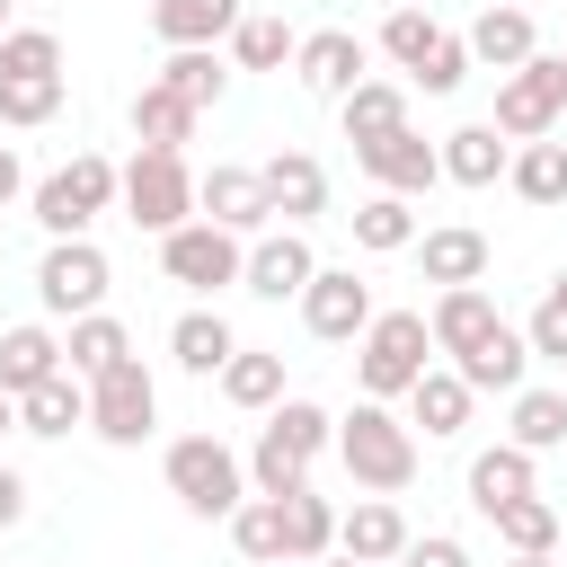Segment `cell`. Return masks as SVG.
Here are the masks:
<instances>
[{"instance_id":"6da1fadb","label":"cell","mask_w":567,"mask_h":567,"mask_svg":"<svg viewBox=\"0 0 567 567\" xmlns=\"http://www.w3.org/2000/svg\"><path fill=\"white\" fill-rule=\"evenodd\" d=\"M328 452L346 461V478H354L363 496H399V487L416 478V425L390 416L381 399H354V416H337V443H328Z\"/></svg>"},{"instance_id":"7a4b0ae2","label":"cell","mask_w":567,"mask_h":567,"mask_svg":"<svg viewBox=\"0 0 567 567\" xmlns=\"http://www.w3.org/2000/svg\"><path fill=\"white\" fill-rule=\"evenodd\" d=\"M337 443V416L328 408H310V399H275L266 408V434H257V452H248V478H257V496H292V487H310V461Z\"/></svg>"},{"instance_id":"3957f363","label":"cell","mask_w":567,"mask_h":567,"mask_svg":"<svg viewBox=\"0 0 567 567\" xmlns=\"http://www.w3.org/2000/svg\"><path fill=\"white\" fill-rule=\"evenodd\" d=\"M434 363V337H425V310H372V328L354 337V381L363 399H408V381Z\"/></svg>"},{"instance_id":"277c9868","label":"cell","mask_w":567,"mask_h":567,"mask_svg":"<svg viewBox=\"0 0 567 567\" xmlns=\"http://www.w3.org/2000/svg\"><path fill=\"white\" fill-rule=\"evenodd\" d=\"M168 496L204 523H230V505L248 496V461L221 443V434H177L168 443Z\"/></svg>"},{"instance_id":"5b68a950","label":"cell","mask_w":567,"mask_h":567,"mask_svg":"<svg viewBox=\"0 0 567 567\" xmlns=\"http://www.w3.org/2000/svg\"><path fill=\"white\" fill-rule=\"evenodd\" d=\"M115 195H124L133 230H177V221H195V168H186V151H133V159L115 168Z\"/></svg>"},{"instance_id":"8992f818","label":"cell","mask_w":567,"mask_h":567,"mask_svg":"<svg viewBox=\"0 0 567 567\" xmlns=\"http://www.w3.org/2000/svg\"><path fill=\"white\" fill-rule=\"evenodd\" d=\"M567 124V53H532L496 80V133L505 142H540Z\"/></svg>"},{"instance_id":"52a82bcc","label":"cell","mask_w":567,"mask_h":567,"mask_svg":"<svg viewBox=\"0 0 567 567\" xmlns=\"http://www.w3.org/2000/svg\"><path fill=\"white\" fill-rule=\"evenodd\" d=\"M115 204V159L106 151H80V159H62L44 186H35V221H44V239H89V221Z\"/></svg>"},{"instance_id":"ba28073f","label":"cell","mask_w":567,"mask_h":567,"mask_svg":"<svg viewBox=\"0 0 567 567\" xmlns=\"http://www.w3.org/2000/svg\"><path fill=\"white\" fill-rule=\"evenodd\" d=\"M159 266H168V284H186V292H221V284H239V266H248V239L195 213V221L159 230Z\"/></svg>"},{"instance_id":"9c48e42d","label":"cell","mask_w":567,"mask_h":567,"mask_svg":"<svg viewBox=\"0 0 567 567\" xmlns=\"http://www.w3.org/2000/svg\"><path fill=\"white\" fill-rule=\"evenodd\" d=\"M151 425H159V390H151V372H142L133 354L89 381V434H97V443L133 452V443H151Z\"/></svg>"},{"instance_id":"30bf717a","label":"cell","mask_w":567,"mask_h":567,"mask_svg":"<svg viewBox=\"0 0 567 567\" xmlns=\"http://www.w3.org/2000/svg\"><path fill=\"white\" fill-rule=\"evenodd\" d=\"M35 301H44L53 319L97 310V301H106V248H97V239H53L44 266H35Z\"/></svg>"},{"instance_id":"8fae6325","label":"cell","mask_w":567,"mask_h":567,"mask_svg":"<svg viewBox=\"0 0 567 567\" xmlns=\"http://www.w3.org/2000/svg\"><path fill=\"white\" fill-rule=\"evenodd\" d=\"M301 328L328 337V346L363 337V328H372V284H363L354 266H319V275L301 284Z\"/></svg>"},{"instance_id":"7c38bea8","label":"cell","mask_w":567,"mask_h":567,"mask_svg":"<svg viewBox=\"0 0 567 567\" xmlns=\"http://www.w3.org/2000/svg\"><path fill=\"white\" fill-rule=\"evenodd\" d=\"M354 159H363V177H372L381 195H425V186L443 177V151H434L416 124H399V133H381V142H354Z\"/></svg>"},{"instance_id":"4fadbf2b","label":"cell","mask_w":567,"mask_h":567,"mask_svg":"<svg viewBox=\"0 0 567 567\" xmlns=\"http://www.w3.org/2000/svg\"><path fill=\"white\" fill-rule=\"evenodd\" d=\"M319 275V257H310V239L301 230H257L248 239V266H239V284L257 292V301H301V284Z\"/></svg>"},{"instance_id":"5bb4252c","label":"cell","mask_w":567,"mask_h":567,"mask_svg":"<svg viewBox=\"0 0 567 567\" xmlns=\"http://www.w3.org/2000/svg\"><path fill=\"white\" fill-rule=\"evenodd\" d=\"M195 213H204V221H221V230H239V239L275 230V204H266L257 168H213V177H195Z\"/></svg>"},{"instance_id":"9a60e30c","label":"cell","mask_w":567,"mask_h":567,"mask_svg":"<svg viewBox=\"0 0 567 567\" xmlns=\"http://www.w3.org/2000/svg\"><path fill=\"white\" fill-rule=\"evenodd\" d=\"M292 71H301L310 97H346V89L363 80V35H354V27H319V35L292 44Z\"/></svg>"},{"instance_id":"2e32d148","label":"cell","mask_w":567,"mask_h":567,"mask_svg":"<svg viewBox=\"0 0 567 567\" xmlns=\"http://www.w3.org/2000/svg\"><path fill=\"white\" fill-rule=\"evenodd\" d=\"M337 549H346L354 567H390V558L408 549V514H399L390 496H363L354 514H337Z\"/></svg>"},{"instance_id":"e0dca14e","label":"cell","mask_w":567,"mask_h":567,"mask_svg":"<svg viewBox=\"0 0 567 567\" xmlns=\"http://www.w3.org/2000/svg\"><path fill=\"white\" fill-rule=\"evenodd\" d=\"M257 186H266L275 221H310V213L328 204V168H319L310 151H275V159L257 168Z\"/></svg>"},{"instance_id":"ac0fdd59","label":"cell","mask_w":567,"mask_h":567,"mask_svg":"<svg viewBox=\"0 0 567 567\" xmlns=\"http://www.w3.org/2000/svg\"><path fill=\"white\" fill-rule=\"evenodd\" d=\"M487 328H496V301H487L478 284H443V301L425 310V337H434V354H452V363H461Z\"/></svg>"},{"instance_id":"d6986e66","label":"cell","mask_w":567,"mask_h":567,"mask_svg":"<svg viewBox=\"0 0 567 567\" xmlns=\"http://www.w3.org/2000/svg\"><path fill=\"white\" fill-rule=\"evenodd\" d=\"M470 399H478V390H470L452 363H425V372L408 381V425H425V434L443 443V434H461V425H470Z\"/></svg>"},{"instance_id":"ffe728a7","label":"cell","mask_w":567,"mask_h":567,"mask_svg":"<svg viewBox=\"0 0 567 567\" xmlns=\"http://www.w3.org/2000/svg\"><path fill=\"white\" fill-rule=\"evenodd\" d=\"M461 44H470V62H487V71H514V62H532V53H540L532 9H514V0H505V9H478Z\"/></svg>"},{"instance_id":"44dd1931","label":"cell","mask_w":567,"mask_h":567,"mask_svg":"<svg viewBox=\"0 0 567 567\" xmlns=\"http://www.w3.org/2000/svg\"><path fill=\"white\" fill-rule=\"evenodd\" d=\"M452 372H461L470 390H505V399H514V390H523V372H532V346H523V328H505V319H496V328H487Z\"/></svg>"},{"instance_id":"7402d4cb","label":"cell","mask_w":567,"mask_h":567,"mask_svg":"<svg viewBox=\"0 0 567 567\" xmlns=\"http://www.w3.org/2000/svg\"><path fill=\"white\" fill-rule=\"evenodd\" d=\"M71 425H89V381L62 363L18 399V434H71Z\"/></svg>"},{"instance_id":"603a6c76","label":"cell","mask_w":567,"mask_h":567,"mask_svg":"<svg viewBox=\"0 0 567 567\" xmlns=\"http://www.w3.org/2000/svg\"><path fill=\"white\" fill-rule=\"evenodd\" d=\"M416 257H425V284H478L487 275V230H470V221L416 230Z\"/></svg>"},{"instance_id":"cb8c5ba5","label":"cell","mask_w":567,"mask_h":567,"mask_svg":"<svg viewBox=\"0 0 567 567\" xmlns=\"http://www.w3.org/2000/svg\"><path fill=\"white\" fill-rule=\"evenodd\" d=\"M168 354H177V372L213 381V372L239 354V337H230V319H221V310H186V319L168 328Z\"/></svg>"},{"instance_id":"d4e9b609","label":"cell","mask_w":567,"mask_h":567,"mask_svg":"<svg viewBox=\"0 0 567 567\" xmlns=\"http://www.w3.org/2000/svg\"><path fill=\"white\" fill-rule=\"evenodd\" d=\"M230 27H239V0H151L159 44H221Z\"/></svg>"},{"instance_id":"484cf974","label":"cell","mask_w":567,"mask_h":567,"mask_svg":"<svg viewBox=\"0 0 567 567\" xmlns=\"http://www.w3.org/2000/svg\"><path fill=\"white\" fill-rule=\"evenodd\" d=\"M337 115H346V142H381V133L408 124V89H399V80H354V89L337 97Z\"/></svg>"},{"instance_id":"4316f807","label":"cell","mask_w":567,"mask_h":567,"mask_svg":"<svg viewBox=\"0 0 567 567\" xmlns=\"http://www.w3.org/2000/svg\"><path fill=\"white\" fill-rule=\"evenodd\" d=\"M505 159H514V142H505L496 124H461V133L443 142V177H452V186H496Z\"/></svg>"},{"instance_id":"83f0119b","label":"cell","mask_w":567,"mask_h":567,"mask_svg":"<svg viewBox=\"0 0 567 567\" xmlns=\"http://www.w3.org/2000/svg\"><path fill=\"white\" fill-rule=\"evenodd\" d=\"M124 354H133V337H124V319H106V310H80V319H71V337H62V363H71L80 381L115 372Z\"/></svg>"},{"instance_id":"f1b7e54d","label":"cell","mask_w":567,"mask_h":567,"mask_svg":"<svg viewBox=\"0 0 567 567\" xmlns=\"http://www.w3.org/2000/svg\"><path fill=\"white\" fill-rule=\"evenodd\" d=\"M275 505H284V558H292V567H310V558L337 549V505H328V496L292 487V496H275Z\"/></svg>"},{"instance_id":"f546056e","label":"cell","mask_w":567,"mask_h":567,"mask_svg":"<svg viewBox=\"0 0 567 567\" xmlns=\"http://www.w3.org/2000/svg\"><path fill=\"white\" fill-rule=\"evenodd\" d=\"M505 186L523 195V204H567V142H514V159H505Z\"/></svg>"},{"instance_id":"4dcf8cb0","label":"cell","mask_w":567,"mask_h":567,"mask_svg":"<svg viewBox=\"0 0 567 567\" xmlns=\"http://www.w3.org/2000/svg\"><path fill=\"white\" fill-rule=\"evenodd\" d=\"M133 142H142V151H186V142H195V106L151 80V89L133 97Z\"/></svg>"},{"instance_id":"1f68e13d","label":"cell","mask_w":567,"mask_h":567,"mask_svg":"<svg viewBox=\"0 0 567 567\" xmlns=\"http://www.w3.org/2000/svg\"><path fill=\"white\" fill-rule=\"evenodd\" d=\"M514 496H532V452H523V443L478 452V461H470V505L496 514V505H514Z\"/></svg>"},{"instance_id":"d6a6232c","label":"cell","mask_w":567,"mask_h":567,"mask_svg":"<svg viewBox=\"0 0 567 567\" xmlns=\"http://www.w3.org/2000/svg\"><path fill=\"white\" fill-rule=\"evenodd\" d=\"M44 372H62V337H53V328H9V337H0V390L27 399Z\"/></svg>"},{"instance_id":"836d02e7","label":"cell","mask_w":567,"mask_h":567,"mask_svg":"<svg viewBox=\"0 0 567 567\" xmlns=\"http://www.w3.org/2000/svg\"><path fill=\"white\" fill-rule=\"evenodd\" d=\"M221 80H230V71H221V53H213V44H168V62H159V89H177L195 115L221 97Z\"/></svg>"},{"instance_id":"e575fe53","label":"cell","mask_w":567,"mask_h":567,"mask_svg":"<svg viewBox=\"0 0 567 567\" xmlns=\"http://www.w3.org/2000/svg\"><path fill=\"white\" fill-rule=\"evenodd\" d=\"M354 248H372V257L416 248V204H408V195H363V204H354Z\"/></svg>"},{"instance_id":"d590c367","label":"cell","mask_w":567,"mask_h":567,"mask_svg":"<svg viewBox=\"0 0 567 567\" xmlns=\"http://www.w3.org/2000/svg\"><path fill=\"white\" fill-rule=\"evenodd\" d=\"M213 381H221L230 408H275V399H284V354H248V346H239Z\"/></svg>"},{"instance_id":"8d00e7d4","label":"cell","mask_w":567,"mask_h":567,"mask_svg":"<svg viewBox=\"0 0 567 567\" xmlns=\"http://www.w3.org/2000/svg\"><path fill=\"white\" fill-rule=\"evenodd\" d=\"M230 540H239V558L284 567V505H275V496H239V505H230Z\"/></svg>"},{"instance_id":"74e56055","label":"cell","mask_w":567,"mask_h":567,"mask_svg":"<svg viewBox=\"0 0 567 567\" xmlns=\"http://www.w3.org/2000/svg\"><path fill=\"white\" fill-rule=\"evenodd\" d=\"M523 452H558L567 443V390H514V434Z\"/></svg>"},{"instance_id":"f35d334b","label":"cell","mask_w":567,"mask_h":567,"mask_svg":"<svg viewBox=\"0 0 567 567\" xmlns=\"http://www.w3.org/2000/svg\"><path fill=\"white\" fill-rule=\"evenodd\" d=\"M62 115V71H0V124H53Z\"/></svg>"},{"instance_id":"ab89813d","label":"cell","mask_w":567,"mask_h":567,"mask_svg":"<svg viewBox=\"0 0 567 567\" xmlns=\"http://www.w3.org/2000/svg\"><path fill=\"white\" fill-rule=\"evenodd\" d=\"M292 44H301V35H292L284 18H248V9H239V27H230V62H239V71H284Z\"/></svg>"},{"instance_id":"60d3db41","label":"cell","mask_w":567,"mask_h":567,"mask_svg":"<svg viewBox=\"0 0 567 567\" xmlns=\"http://www.w3.org/2000/svg\"><path fill=\"white\" fill-rule=\"evenodd\" d=\"M487 523H496V540H505V549H558V505H549L540 487H532V496H514V505H496Z\"/></svg>"},{"instance_id":"b9f144b4","label":"cell","mask_w":567,"mask_h":567,"mask_svg":"<svg viewBox=\"0 0 567 567\" xmlns=\"http://www.w3.org/2000/svg\"><path fill=\"white\" fill-rule=\"evenodd\" d=\"M434 35H443V27H434V18H425V0H408V9H390V18H381V53H390V62H399V71H416V62H425V44H434Z\"/></svg>"},{"instance_id":"7bdbcfd3","label":"cell","mask_w":567,"mask_h":567,"mask_svg":"<svg viewBox=\"0 0 567 567\" xmlns=\"http://www.w3.org/2000/svg\"><path fill=\"white\" fill-rule=\"evenodd\" d=\"M408 80H416L425 97H452V89L470 80V44H461V35H434V44H425V62H416Z\"/></svg>"},{"instance_id":"ee69618b","label":"cell","mask_w":567,"mask_h":567,"mask_svg":"<svg viewBox=\"0 0 567 567\" xmlns=\"http://www.w3.org/2000/svg\"><path fill=\"white\" fill-rule=\"evenodd\" d=\"M0 71H62V35L53 27H9L0 35Z\"/></svg>"},{"instance_id":"f6af8a7d","label":"cell","mask_w":567,"mask_h":567,"mask_svg":"<svg viewBox=\"0 0 567 567\" xmlns=\"http://www.w3.org/2000/svg\"><path fill=\"white\" fill-rule=\"evenodd\" d=\"M523 346H532V363H567V301L558 292H540V310L523 319Z\"/></svg>"},{"instance_id":"bcb514c9","label":"cell","mask_w":567,"mask_h":567,"mask_svg":"<svg viewBox=\"0 0 567 567\" xmlns=\"http://www.w3.org/2000/svg\"><path fill=\"white\" fill-rule=\"evenodd\" d=\"M390 567H470V549H461V540H452V532H425V540H416V532H408V549H399V558H390Z\"/></svg>"},{"instance_id":"7dc6e473","label":"cell","mask_w":567,"mask_h":567,"mask_svg":"<svg viewBox=\"0 0 567 567\" xmlns=\"http://www.w3.org/2000/svg\"><path fill=\"white\" fill-rule=\"evenodd\" d=\"M18 514H27V478H18V470H0V532H9Z\"/></svg>"},{"instance_id":"c3c4849f","label":"cell","mask_w":567,"mask_h":567,"mask_svg":"<svg viewBox=\"0 0 567 567\" xmlns=\"http://www.w3.org/2000/svg\"><path fill=\"white\" fill-rule=\"evenodd\" d=\"M18 186H27V168H18V151H9V142H0V213H9V204H18Z\"/></svg>"},{"instance_id":"681fc988","label":"cell","mask_w":567,"mask_h":567,"mask_svg":"<svg viewBox=\"0 0 567 567\" xmlns=\"http://www.w3.org/2000/svg\"><path fill=\"white\" fill-rule=\"evenodd\" d=\"M505 567H558V558H549V549H514Z\"/></svg>"},{"instance_id":"f907efd6","label":"cell","mask_w":567,"mask_h":567,"mask_svg":"<svg viewBox=\"0 0 567 567\" xmlns=\"http://www.w3.org/2000/svg\"><path fill=\"white\" fill-rule=\"evenodd\" d=\"M0 434H18V399L9 390H0Z\"/></svg>"},{"instance_id":"816d5d0a","label":"cell","mask_w":567,"mask_h":567,"mask_svg":"<svg viewBox=\"0 0 567 567\" xmlns=\"http://www.w3.org/2000/svg\"><path fill=\"white\" fill-rule=\"evenodd\" d=\"M549 292H558V301H567V266H558V275H549Z\"/></svg>"},{"instance_id":"f5cc1de1","label":"cell","mask_w":567,"mask_h":567,"mask_svg":"<svg viewBox=\"0 0 567 567\" xmlns=\"http://www.w3.org/2000/svg\"><path fill=\"white\" fill-rule=\"evenodd\" d=\"M310 567H354V558H310Z\"/></svg>"},{"instance_id":"db71d44e","label":"cell","mask_w":567,"mask_h":567,"mask_svg":"<svg viewBox=\"0 0 567 567\" xmlns=\"http://www.w3.org/2000/svg\"><path fill=\"white\" fill-rule=\"evenodd\" d=\"M9 9H18V0H0V35H9Z\"/></svg>"},{"instance_id":"11a10c76","label":"cell","mask_w":567,"mask_h":567,"mask_svg":"<svg viewBox=\"0 0 567 567\" xmlns=\"http://www.w3.org/2000/svg\"><path fill=\"white\" fill-rule=\"evenodd\" d=\"M390 9H408V0H390Z\"/></svg>"}]
</instances>
